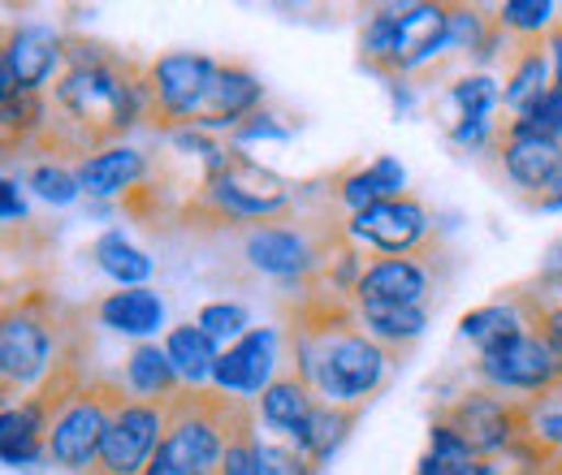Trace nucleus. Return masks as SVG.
I'll list each match as a JSON object with an SVG mask.
<instances>
[{
  "mask_svg": "<svg viewBox=\"0 0 562 475\" xmlns=\"http://www.w3.org/2000/svg\"><path fill=\"white\" fill-rule=\"evenodd\" d=\"M48 109L53 122L44 143H53L57 151H74L82 160L109 143H122V135H131L143 122H151L147 73L126 57L100 66H70L57 78Z\"/></svg>",
  "mask_w": 562,
  "mask_h": 475,
  "instance_id": "f257e3e1",
  "label": "nucleus"
},
{
  "mask_svg": "<svg viewBox=\"0 0 562 475\" xmlns=\"http://www.w3.org/2000/svg\"><path fill=\"white\" fill-rule=\"evenodd\" d=\"M251 415L238 398L216 389H182L169 407V437L156 454L165 475H221L225 450L238 432L251 428Z\"/></svg>",
  "mask_w": 562,
  "mask_h": 475,
  "instance_id": "f03ea898",
  "label": "nucleus"
},
{
  "mask_svg": "<svg viewBox=\"0 0 562 475\" xmlns=\"http://www.w3.org/2000/svg\"><path fill=\"white\" fill-rule=\"evenodd\" d=\"M70 363H61V372L48 381V398H53V428H48V463L70 475H91L109 419L117 403L126 398L122 385L109 381H78L66 372Z\"/></svg>",
  "mask_w": 562,
  "mask_h": 475,
  "instance_id": "7ed1b4c3",
  "label": "nucleus"
},
{
  "mask_svg": "<svg viewBox=\"0 0 562 475\" xmlns=\"http://www.w3.org/2000/svg\"><path fill=\"white\" fill-rule=\"evenodd\" d=\"M61 329L57 307L40 294L18 298L4 307L0 320V385L4 398H31L44 394L48 381L61 372Z\"/></svg>",
  "mask_w": 562,
  "mask_h": 475,
  "instance_id": "20e7f679",
  "label": "nucleus"
},
{
  "mask_svg": "<svg viewBox=\"0 0 562 475\" xmlns=\"http://www.w3.org/2000/svg\"><path fill=\"white\" fill-rule=\"evenodd\" d=\"M294 182H285L281 173L256 165L251 156H243L238 147L229 151V165L221 173H212L209 182H200V207L212 220L225 225H273L294 212Z\"/></svg>",
  "mask_w": 562,
  "mask_h": 475,
  "instance_id": "39448f33",
  "label": "nucleus"
},
{
  "mask_svg": "<svg viewBox=\"0 0 562 475\" xmlns=\"http://www.w3.org/2000/svg\"><path fill=\"white\" fill-rule=\"evenodd\" d=\"M147 73V91H151V122L173 131H187L200 122L204 104H209L221 61L204 53H165L156 61L143 66Z\"/></svg>",
  "mask_w": 562,
  "mask_h": 475,
  "instance_id": "423d86ee",
  "label": "nucleus"
},
{
  "mask_svg": "<svg viewBox=\"0 0 562 475\" xmlns=\"http://www.w3.org/2000/svg\"><path fill=\"white\" fill-rule=\"evenodd\" d=\"M472 376L481 381V389H493L502 398L524 394V398H550L562 389V363L550 350V341L537 329L519 333V338L502 341L493 350H481L472 363Z\"/></svg>",
  "mask_w": 562,
  "mask_h": 475,
  "instance_id": "0eeeda50",
  "label": "nucleus"
},
{
  "mask_svg": "<svg viewBox=\"0 0 562 475\" xmlns=\"http://www.w3.org/2000/svg\"><path fill=\"white\" fill-rule=\"evenodd\" d=\"M342 234V225H338ZM334 234V238H338ZM334 238H316L307 225H294V220H273V225H251L243 234V260L247 269L260 272V276H273V281H290V285H312L325 260H329V247Z\"/></svg>",
  "mask_w": 562,
  "mask_h": 475,
  "instance_id": "6e6552de",
  "label": "nucleus"
},
{
  "mask_svg": "<svg viewBox=\"0 0 562 475\" xmlns=\"http://www.w3.org/2000/svg\"><path fill=\"white\" fill-rule=\"evenodd\" d=\"M70 69V35L53 22H22L4 31L0 95H44Z\"/></svg>",
  "mask_w": 562,
  "mask_h": 475,
  "instance_id": "1a4fd4ad",
  "label": "nucleus"
},
{
  "mask_svg": "<svg viewBox=\"0 0 562 475\" xmlns=\"http://www.w3.org/2000/svg\"><path fill=\"white\" fill-rule=\"evenodd\" d=\"M342 238L355 242L359 251L398 260V256H420L432 238V216L416 195L381 200L342 220Z\"/></svg>",
  "mask_w": 562,
  "mask_h": 475,
  "instance_id": "9d476101",
  "label": "nucleus"
},
{
  "mask_svg": "<svg viewBox=\"0 0 562 475\" xmlns=\"http://www.w3.org/2000/svg\"><path fill=\"white\" fill-rule=\"evenodd\" d=\"M437 419H446L472 445L476 459H497L528 432V403L502 398V394L476 385V389L459 394L454 403H446L437 410Z\"/></svg>",
  "mask_w": 562,
  "mask_h": 475,
  "instance_id": "9b49d317",
  "label": "nucleus"
},
{
  "mask_svg": "<svg viewBox=\"0 0 562 475\" xmlns=\"http://www.w3.org/2000/svg\"><path fill=\"white\" fill-rule=\"evenodd\" d=\"M165 437H169V407L122 398L109 419V432H104V445H100L91 475H147Z\"/></svg>",
  "mask_w": 562,
  "mask_h": 475,
  "instance_id": "f8f14e48",
  "label": "nucleus"
},
{
  "mask_svg": "<svg viewBox=\"0 0 562 475\" xmlns=\"http://www.w3.org/2000/svg\"><path fill=\"white\" fill-rule=\"evenodd\" d=\"M281 329L273 325H260L251 329L247 338H238L234 346L221 350L216 359V372H212V389L225 394V398H238V403H256L278 376H285V363H281Z\"/></svg>",
  "mask_w": 562,
  "mask_h": 475,
  "instance_id": "ddd939ff",
  "label": "nucleus"
},
{
  "mask_svg": "<svg viewBox=\"0 0 562 475\" xmlns=\"http://www.w3.org/2000/svg\"><path fill=\"white\" fill-rule=\"evenodd\" d=\"M450 44V4H432V0H416V4H398L394 18V53L381 78H412L424 66H432L437 57H446Z\"/></svg>",
  "mask_w": 562,
  "mask_h": 475,
  "instance_id": "4468645a",
  "label": "nucleus"
},
{
  "mask_svg": "<svg viewBox=\"0 0 562 475\" xmlns=\"http://www.w3.org/2000/svg\"><path fill=\"white\" fill-rule=\"evenodd\" d=\"M74 169H78L82 195H87V200H95V204L131 200L143 182H147V173H151L147 156H143L139 147H131V143H109V147H100V151L82 156Z\"/></svg>",
  "mask_w": 562,
  "mask_h": 475,
  "instance_id": "2eb2a0df",
  "label": "nucleus"
},
{
  "mask_svg": "<svg viewBox=\"0 0 562 475\" xmlns=\"http://www.w3.org/2000/svg\"><path fill=\"white\" fill-rule=\"evenodd\" d=\"M48 428H53V398L31 394L0 410V459L4 467H35L48 463Z\"/></svg>",
  "mask_w": 562,
  "mask_h": 475,
  "instance_id": "dca6fc26",
  "label": "nucleus"
},
{
  "mask_svg": "<svg viewBox=\"0 0 562 475\" xmlns=\"http://www.w3.org/2000/svg\"><path fill=\"white\" fill-rule=\"evenodd\" d=\"M497 160H502V173L528 191L532 200L546 195L554 186V178L562 173V138L550 135H524V131H506L497 138Z\"/></svg>",
  "mask_w": 562,
  "mask_h": 475,
  "instance_id": "f3484780",
  "label": "nucleus"
},
{
  "mask_svg": "<svg viewBox=\"0 0 562 475\" xmlns=\"http://www.w3.org/2000/svg\"><path fill=\"white\" fill-rule=\"evenodd\" d=\"M265 109V82L238 61H221L216 73V87H212L209 104L195 122V131H209V135H234L247 117H256Z\"/></svg>",
  "mask_w": 562,
  "mask_h": 475,
  "instance_id": "a211bd4d",
  "label": "nucleus"
},
{
  "mask_svg": "<svg viewBox=\"0 0 562 475\" xmlns=\"http://www.w3.org/2000/svg\"><path fill=\"white\" fill-rule=\"evenodd\" d=\"M428 290H432V272L424 269L416 256H398V260L376 256V260H368L351 303H412V307H428Z\"/></svg>",
  "mask_w": 562,
  "mask_h": 475,
  "instance_id": "6ab92c4d",
  "label": "nucleus"
},
{
  "mask_svg": "<svg viewBox=\"0 0 562 475\" xmlns=\"http://www.w3.org/2000/svg\"><path fill=\"white\" fill-rule=\"evenodd\" d=\"M95 320L117 333V338L156 341V333H169L165 329V298L151 290V285H135V290H113L95 303Z\"/></svg>",
  "mask_w": 562,
  "mask_h": 475,
  "instance_id": "aec40b11",
  "label": "nucleus"
},
{
  "mask_svg": "<svg viewBox=\"0 0 562 475\" xmlns=\"http://www.w3.org/2000/svg\"><path fill=\"white\" fill-rule=\"evenodd\" d=\"M122 389H126V398H135V403L173 407L187 385H182L178 367L169 363L165 346L139 341V346H131V354H126V363H122Z\"/></svg>",
  "mask_w": 562,
  "mask_h": 475,
  "instance_id": "412c9836",
  "label": "nucleus"
},
{
  "mask_svg": "<svg viewBox=\"0 0 562 475\" xmlns=\"http://www.w3.org/2000/svg\"><path fill=\"white\" fill-rule=\"evenodd\" d=\"M398 195H407V169L398 156H376V160L355 165L334 178V200L347 207V216L381 204V200H398Z\"/></svg>",
  "mask_w": 562,
  "mask_h": 475,
  "instance_id": "4be33fe9",
  "label": "nucleus"
},
{
  "mask_svg": "<svg viewBox=\"0 0 562 475\" xmlns=\"http://www.w3.org/2000/svg\"><path fill=\"white\" fill-rule=\"evenodd\" d=\"M554 87V69L546 44H515L506 73H502V109L510 117H524L532 104L546 100V91Z\"/></svg>",
  "mask_w": 562,
  "mask_h": 475,
  "instance_id": "5701e85b",
  "label": "nucleus"
},
{
  "mask_svg": "<svg viewBox=\"0 0 562 475\" xmlns=\"http://www.w3.org/2000/svg\"><path fill=\"white\" fill-rule=\"evenodd\" d=\"M351 307L355 325L390 354L416 346L428 329V307H412V303H351Z\"/></svg>",
  "mask_w": 562,
  "mask_h": 475,
  "instance_id": "b1692460",
  "label": "nucleus"
},
{
  "mask_svg": "<svg viewBox=\"0 0 562 475\" xmlns=\"http://www.w3.org/2000/svg\"><path fill=\"white\" fill-rule=\"evenodd\" d=\"M316 403H321V398H316L294 372H285V376H278V381L256 398V419H260L265 432H273L281 441H294V437L303 432V423H307V415H312Z\"/></svg>",
  "mask_w": 562,
  "mask_h": 475,
  "instance_id": "393cba45",
  "label": "nucleus"
},
{
  "mask_svg": "<svg viewBox=\"0 0 562 475\" xmlns=\"http://www.w3.org/2000/svg\"><path fill=\"white\" fill-rule=\"evenodd\" d=\"M528 329H532V316H528V307H524L519 294L493 298L485 307H472V312L459 316V338L468 341V346H476V354L502 346V341L519 338V333H528Z\"/></svg>",
  "mask_w": 562,
  "mask_h": 475,
  "instance_id": "a878e982",
  "label": "nucleus"
},
{
  "mask_svg": "<svg viewBox=\"0 0 562 475\" xmlns=\"http://www.w3.org/2000/svg\"><path fill=\"white\" fill-rule=\"evenodd\" d=\"M446 109H450V126H497L502 113V82L490 69H468L446 87Z\"/></svg>",
  "mask_w": 562,
  "mask_h": 475,
  "instance_id": "bb28decb",
  "label": "nucleus"
},
{
  "mask_svg": "<svg viewBox=\"0 0 562 475\" xmlns=\"http://www.w3.org/2000/svg\"><path fill=\"white\" fill-rule=\"evenodd\" d=\"M160 346H165V354H169V363L178 367V376H182L187 389H212V372H216L221 346H216L195 320L169 325V333H165Z\"/></svg>",
  "mask_w": 562,
  "mask_h": 475,
  "instance_id": "cd10ccee",
  "label": "nucleus"
},
{
  "mask_svg": "<svg viewBox=\"0 0 562 475\" xmlns=\"http://www.w3.org/2000/svg\"><path fill=\"white\" fill-rule=\"evenodd\" d=\"M91 264L104 272L117 290H135V285H147L151 272H156V260L143 251L139 242H131L126 229H104L95 242H91Z\"/></svg>",
  "mask_w": 562,
  "mask_h": 475,
  "instance_id": "c85d7f7f",
  "label": "nucleus"
},
{
  "mask_svg": "<svg viewBox=\"0 0 562 475\" xmlns=\"http://www.w3.org/2000/svg\"><path fill=\"white\" fill-rule=\"evenodd\" d=\"M355 419H359V410L334 407V403H316L312 415H307V423H303V432H299L290 445H294V450H303V454L321 467V463H329V459L347 445Z\"/></svg>",
  "mask_w": 562,
  "mask_h": 475,
  "instance_id": "c756f323",
  "label": "nucleus"
},
{
  "mask_svg": "<svg viewBox=\"0 0 562 475\" xmlns=\"http://www.w3.org/2000/svg\"><path fill=\"white\" fill-rule=\"evenodd\" d=\"M53 109L44 95H0V131H4V147H31L35 138L48 135Z\"/></svg>",
  "mask_w": 562,
  "mask_h": 475,
  "instance_id": "7c9ffc66",
  "label": "nucleus"
},
{
  "mask_svg": "<svg viewBox=\"0 0 562 475\" xmlns=\"http://www.w3.org/2000/svg\"><path fill=\"white\" fill-rule=\"evenodd\" d=\"M559 9L550 0H506L493 9V22L515 39V44H546V35L559 26Z\"/></svg>",
  "mask_w": 562,
  "mask_h": 475,
  "instance_id": "2f4dec72",
  "label": "nucleus"
},
{
  "mask_svg": "<svg viewBox=\"0 0 562 475\" xmlns=\"http://www.w3.org/2000/svg\"><path fill=\"white\" fill-rule=\"evenodd\" d=\"M26 186L44 200V204L53 207H70L82 200V182H78V169L66 165V160H57V156H48V160H35L31 165V173H26Z\"/></svg>",
  "mask_w": 562,
  "mask_h": 475,
  "instance_id": "473e14b6",
  "label": "nucleus"
},
{
  "mask_svg": "<svg viewBox=\"0 0 562 475\" xmlns=\"http://www.w3.org/2000/svg\"><path fill=\"white\" fill-rule=\"evenodd\" d=\"M493 13L485 9H472V4H450V44H446V57H476L485 48V39L493 35Z\"/></svg>",
  "mask_w": 562,
  "mask_h": 475,
  "instance_id": "72a5a7b5",
  "label": "nucleus"
},
{
  "mask_svg": "<svg viewBox=\"0 0 562 475\" xmlns=\"http://www.w3.org/2000/svg\"><path fill=\"white\" fill-rule=\"evenodd\" d=\"M394 18H398V4H381L363 18L359 26V57L372 73H385L390 66V53H394Z\"/></svg>",
  "mask_w": 562,
  "mask_h": 475,
  "instance_id": "f704fd0d",
  "label": "nucleus"
},
{
  "mask_svg": "<svg viewBox=\"0 0 562 475\" xmlns=\"http://www.w3.org/2000/svg\"><path fill=\"white\" fill-rule=\"evenodd\" d=\"M195 325L225 350V346H234L238 338L251 333V307H247V303H234V298H216V303H204V307H200Z\"/></svg>",
  "mask_w": 562,
  "mask_h": 475,
  "instance_id": "c9c22d12",
  "label": "nucleus"
},
{
  "mask_svg": "<svg viewBox=\"0 0 562 475\" xmlns=\"http://www.w3.org/2000/svg\"><path fill=\"white\" fill-rule=\"evenodd\" d=\"M251 454H256V475H316V463L281 437H260L256 432Z\"/></svg>",
  "mask_w": 562,
  "mask_h": 475,
  "instance_id": "e433bc0d",
  "label": "nucleus"
},
{
  "mask_svg": "<svg viewBox=\"0 0 562 475\" xmlns=\"http://www.w3.org/2000/svg\"><path fill=\"white\" fill-rule=\"evenodd\" d=\"M424 454H432L437 463H446V467H459V472L476 463L472 445H468V441H463V437H459V432H454L446 419H437V415H432V423H428V450H424Z\"/></svg>",
  "mask_w": 562,
  "mask_h": 475,
  "instance_id": "4c0bfd02",
  "label": "nucleus"
},
{
  "mask_svg": "<svg viewBox=\"0 0 562 475\" xmlns=\"http://www.w3.org/2000/svg\"><path fill=\"white\" fill-rule=\"evenodd\" d=\"M290 135H294V126H290L285 117H278V113H265V109H260L256 117H247V122H243V126L229 135V147H238V151H243L247 143H285Z\"/></svg>",
  "mask_w": 562,
  "mask_h": 475,
  "instance_id": "58836bf2",
  "label": "nucleus"
},
{
  "mask_svg": "<svg viewBox=\"0 0 562 475\" xmlns=\"http://www.w3.org/2000/svg\"><path fill=\"white\" fill-rule=\"evenodd\" d=\"M524 298V307H528V316H532V329L541 333V338L550 341V350L559 354L562 363V294L559 298H528V294H519Z\"/></svg>",
  "mask_w": 562,
  "mask_h": 475,
  "instance_id": "ea45409f",
  "label": "nucleus"
},
{
  "mask_svg": "<svg viewBox=\"0 0 562 475\" xmlns=\"http://www.w3.org/2000/svg\"><path fill=\"white\" fill-rule=\"evenodd\" d=\"M528 437H532L546 454H562V410L528 407Z\"/></svg>",
  "mask_w": 562,
  "mask_h": 475,
  "instance_id": "a19ab883",
  "label": "nucleus"
},
{
  "mask_svg": "<svg viewBox=\"0 0 562 475\" xmlns=\"http://www.w3.org/2000/svg\"><path fill=\"white\" fill-rule=\"evenodd\" d=\"M251 441H256V428L238 432L225 450V463H221V475H256V454H251Z\"/></svg>",
  "mask_w": 562,
  "mask_h": 475,
  "instance_id": "79ce46f5",
  "label": "nucleus"
},
{
  "mask_svg": "<svg viewBox=\"0 0 562 475\" xmlns=\"http://www.w3.org/2000/svg\"><path fill=\"white\" fill-rule=\"evenodd\" d=\"M0 216H4V225L26 220V200H22V186L13 173H4V182H0Z\"/></svg>",
  "mask_w": 562,
  "mask_h": 475,
  "instance_id": "37998d69",
  "label": "nucleus"
},
{
  "mask_svg": "<svg viewBox=\"0 0 562 475\" xmlns=\"http://www.w3.org/2000/svg\"><path fill=\"white\" fill-rule=\"evenodd\" d=\"M385 91H390V100H394L398 113H412V104H416V87H412V78H385Z\"/></svg>",
  "mask_w": 562,
  "mask_h": 475,
  "instance_id": "c03bdc74",
  "label": "nucleus"
},
{
  "mask_svg": "<svg viewBox=\"0 0 562 475\" xmlns=\"http://www.w3.org/2000/svg\"><path fill=\"white\" fill-rule=\"evenodd\" d=\"M546 53H550V69H554V82L562 87V22L546 35Z\"/></svg>",
  "mask_w": 562,
  "mask_h": 475,
  "instance_id": "a18cd8bd",
  "label": "nucleus"
},
{
  "mask_svg": "<svg viewBox=\"0 0 562 475\" xmlns=\"http://www.w3.org/2000/svg\"><path fill=\"white\" fill-rule=\"evenodd\" d=\"M532 204H537V212H562V173L554 178V186L546 195H537Z\"/></svg>",
  "mask_w": 562,
  "mask_h": 475,
  "instance_id": "49530a36",
  "label": "nucleus"
},
{
  "mask_svg": "<svg viewBox=\"0 0 562 475\" xmlns=\"http://www.w3.org/2000/svg\"><path fill=\"white\" fill-rule=\"evenodd\" d=\"M463 472H468V467H463ZM463 472H459V467H446V463H437L432 454H424L412 475H463Z\"/></svg>",
  "mask_w": 562,
  "mask_h": 475,
  "instance_id": "de8ad7c7",
  "label": "nucleus"
},
{
  "mask_svg": "<svg viewBox=\"0 0 562 475\" xmlns=\"http://www.w3.org/2000/svg\"><path fill=\"white\" fill-rule=\"evenodd\" d=\"M546 272H550V276H562V238L546 251Z\"/></svg>",
  "mask_w": 562,
  "mask_h": 475,
  "instance_id": "09e8293b",
  "label": "nucleus"
},
{
  "mask_svg": "<svg viewBox=\"0 0 562 475\" xmlns=\"http://www.w3.org/2000/svg\"><path fill=\"white\" fill-rule=\"evenodd\" d=\"M463 475H506V472H502V463H493V459H476Z\"/></svg>",
  "mask_w": 562,
  "mask_h": 475,
  "instance_id": "8fccbe9b",
  "label": "nucleus"
}]
</instances>
